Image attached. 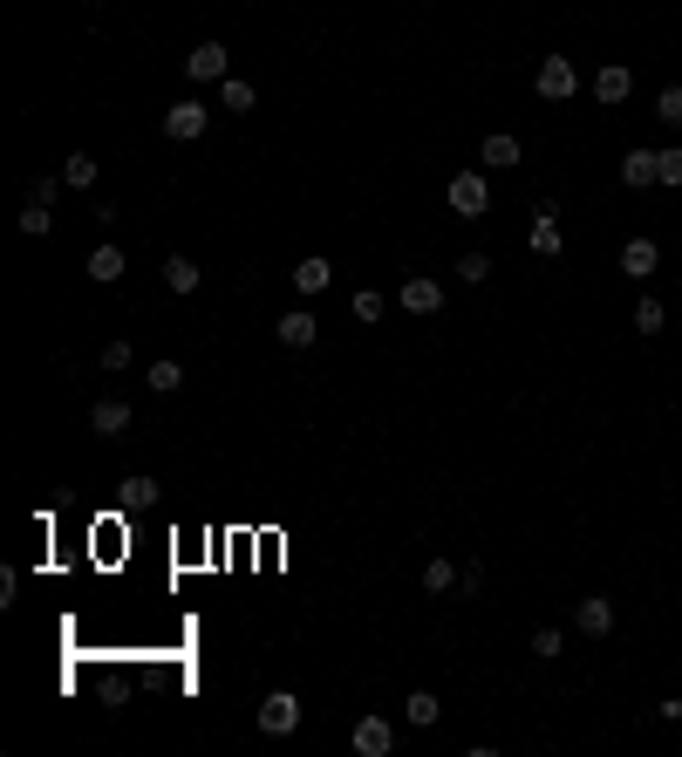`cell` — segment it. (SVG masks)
Returning <instances> with one entry per match:
<instances>
[{
    "label": "cell",
    "instance_id": "obj_22",
    "mask_svg": "<svg viewBox=\"0 0 682 757\" xmlns=\"http://www.w3.org/2000/svg\"><path fill=\"white\" fill-rule=\"evenodd\" d=\"M662 321H669V307L655 301V294H642V301H635V328H642V335H662Z\"/></svg>",
    "mask_w": 682,
    "mask_h": 757
},
{
    "label": "cell",
    "instance_id": "obj_7",
    "mask_svg": "<svg viewBox=\"0 0 682 757\" xmlns=\"http://www.w3.org/2000/svg\"><path fill=\"white\" fill-rule=\"evenodd\" d=\"M205 116H212V110H205V103H191V96H185V103H171V110H164V137L198 144V137H205Z\"/></svg>",
    "mask_w": 682,
    "mask_h": 757
},
{
    "label": "cell",
    "instance_id": "obj_11",
    "mask_svg": "<svg viewBox=\"0 0 682 757\" xmlns=\"http://www.w3.org/2000/svg\"><path fill=\"white\" fill-rule=\"evenodd\" d=\"M621 185H628V191L662 185V151H628V157H621Z\"/></svg>",
    "mask_w": 682,
    "mask_h": 757
},
{
    "label": "cell",
    "instance_id": "obj_10",
    "mask_svg": "<svg viewBox=\"0 0 682 757\" xmlns=\"http://www.w3.org/2000/svg\"><path fill=\"white\" fill-rule=\"evenodd\" d=\"M89 430H96V437H123V430H130V403H123V396H96V403H89Z\"/></svg>",
    "mask_w": 682,
    "mask_h": 757
},
{
    "label": "cell",
    "instance_id": "obj_23",
    "mask_svg": "<svg viewBox=\"0 0 682 757\" xmlns=\"http://www.w3.org/2000/svg\"><path fill=\"white\" fill-rule=\"evenodd\" d=\"M14 226L28 232V239H48V232H55V219H48V205H21V219H14Z\"/></svg>",
    "mask_w": 682,
    "mask_h": 757
},
{
    "label": "cell",
    "instance_id": "obj_26",
    "mask_svg": "<svg viewBox=\"0 0 682 757\" xmlns=\"http://www.w3.org/2000/svg\"><path fill=\"white\" fill-rule=\"evenodd\" d=\"M151 389H157V396L185 389V369H178V362H151Z\"/></svg>",
    "mask_w": 682,
    "mask_h": 757
},
{
    "label": "cell",
    "instance_id": "obj_16",
    "mask_svg": "<svg viewBox=\"0 0 682 757\" xmlns=\"http://www.w3.org/2000/svg\"><path fill=\"white\" fill-rule=\"evenodd\" d=\"M123 246H110V239H103V246H96V253H89V280H96V287H116V280H123Z\"/></svg>",
    "mask_w": 682,
    "mask_h": 757
},
{
    "label": "cell",
    "instance_id": "obj_15",
    "mask_svg": "<svg viewBox=\"0 0 682 757\" xmlns=\"http://www.w3.org/2000/svg\"><path fill=\"white\" fill-rule=\"evenodd\" d=\"M294 287H301L307 301H314V294H328V287H335V266L321 260V253H307V260L294 266Z\"/></svg>",
    "mask_w": 682,
    "mask_h": 757
},
{
    "label": "cell",
    "instance_id": "obj_24",
    "mask_svg": "<svg viewBox=\"0 0 682 757\" xmlns=\"http://www.w3.org/2000/svg\"><path fill=\"white\" fill-rule=\"evenodd\" d=\"M457 280H464V287H485V280H492V260H485V253H464V260H457Z\"/></svg>",
    "mask_w": 682,
    "mask_h": 757
},
{
    "label": "cell",
    "instance_id": "obj_18",
    "mask_svg": "<svg viewBox=\"0 0 682 757\" xmlns=\"http://www.w3.org/2000/svg\"><path fill=\"white\" fill-rule=\"evenodd\" d=\"M403 717L417 723V730H430V723L444 717V703H437V696H430V689H410V696H403Z\"/></svg>",
    "mask_w": 682,
    "mask_h": 757
},
{
    "label": "cell",
    "instance_id": "obj_4",
    "mask_svg": "<svg viewBox=\"0 0 682 757\" xmlns=\"http://www.w3.org/2000/svg\"><path fill=\"white\" fill-rule=\"evenodd\" d=\"M348 744H355V757H389V751H396V730H389V717L369 710V717L348 730Z\"/></svg>",
    "mask_w": 682,
    "mask_h": 757
},
{
    "label": "cell",
    "instance_id": "obj_32",
    "mask_svg": "<svg viewBox=\"0 0 682 757\" xmlns=\"http://www.w3.org/2000/svg\"><path fill=\"white\" fill-rule=\"evenodd\" d=\"M151 492H157L151 478H123V505H151Z\"/></svg>",
    "mask_w": 682,
    "mask_h": 757
},
{
    "label": "cell",
    "instance_id": "obj_29",
    "mask_svg": "<svg viewBox=\"0 0 682 757\" xmlns=\"http://www.w3.org/2000/svg\"><path fill=\"white\" fill-rule=\"evenodd\" d=\"M655 116H662V123H682V82H669V89L655 96Z\"/></svg>",
    "mask_w": 682,
    "mask_h": 757
},
{
    "label": "cell",
    "instance_id": "obj_6",
    "mask_svg": "<svg viewBox=\"0 0 682 757\" xmlns=\"http://www.w3.org/2000/svg\"><path fill=\"white\" fill-rule=\"evenodd\" d=\"M655 266H662V246H655L648 232H635V239H621V273H628L635 287H642V280L655 273Z\"/></svg>",
    "mask_w": 682,
    "mask_h": 757
},
{
    "label": "cell",
    "instance_id": "obj_2",
    "mask_svg": "<svg viewBox=\"0 0 682 757\" xmlns=\"http://www.w3.org/2000/svg\"><path fill=\"white\" fill-rule=\"evenodd\" d=\"M532 89H539L546 103H567L573 89H580V69H573L567 55H546V62H539V76H532Z\"/></svg>",
    "mask_w": 682,
    "mask_h": 757
},
{
    "label": "cell",
    "instance_id": "obj_27",
    "mask_svg": "<svg viewBox=\"0 0 682 757\" xmlns=\"http://www.w3.org/2000/svg\"><path fill=\"white\" fill-rule=\"evenodd\" d=\"M130 362H137V348H130V341H103V369H110V376H123Z\"/></svg>",
    "mask_w": 682,
    "mask_h": 757
},
{
    "label": "cell",
    "instance_id": "obj_12",
    "mask_svg": "<svg viewBox=\"0 0 682 757\" xmlns=\"http://www.w3.org/2000/svg\"><path fill=\"white\" fill-rule=\"evenodd\" d=\"M573 628H580V635H594V642H601L607 628H614V601H607V594H587V601L573 607Z\"/></svg>",
    "mask_w": 682,
    "mask_h": 757
},
{
    "label": "cell",
    "instance_id": "obj_33",
    "mask_svg": "<svg viewBox=\"0 0 682 757\" xmlns=\"http://www.w3.org/2000/svg\"><path fill=\"white\" fill-rule=\"evenodd\" d=\"M662 185H682V144L676 151H662Z\"/></svg>",
    "mask_w": 682,
    "mask_h": 757
},
{
    "label": "cell",
    "instance_id": "obj_5",
    "mask_svg": "<svg viewBox=\"0 0 682 757\" xmlns=\"http://www.w3.org/2000/svg\"><path fill=\"white\" fill-rule=\"evenodd\" d=\"M560 246H567V239H560V205L539 198V212H532V253H539V260H560Z\"/></svg>",
    "mask_w": 682,
    "mask_h": 757
},
{
    "label": "cell",
    "instance_id": "obj_9",
    "mask_svg": "<svg viewBox=\"0 0 682 757\" xmlns=\"http://www.w3.org/2000/svg\"><path fill=\"white\" fill-rule=\"evenodd\" d=\"M185 76L191 82H226V41H198L185 55Z\"/></svg>",
    "mask_w": 682,
    "mask_h": 757
},
{
    "label": "cell",
    "instance_id": "obj_25",
    "mask_svg": "<svg viewBox=\"0 0 682 757\" xmlns=\"http://www.w3.org/2000/svg\"><path fill=\"white\" fill-rule=\"evenodd\" d=\"M219 103H226V110H253V82L226 76V82H219Z\"/></svg>",
    "mask_w": 682,
    "mask_h": 757
},
{
    "label": "cell",
    "instance_id": "obj_14",
    "mask_svg": "<svg viewBox=\"0 0 682 757\" xmlns=\"http://www.w3.org/2000/svg\"><path fill=\"white\" fill-rule=\"evenodd\" d=\"M628 89H635V76H628L621 62L594 69V103H607V110H614V103H628Z\"/></svg>",
    "mask_w": 682,
    "mask_h": 757
},
{
    "label": "cell",
    "instance_id": "obj_30",
    "mask_svg": "<svg viewBox=\"0 0 682 757\" xmlns=\"http://www.w3.org/2000/svg\"><path fill=\"white\" fill-rule=\"evenodd\" d=\"M55 191H62V178L41 171V178H28V205H55Z\"/></svg>",
    "mask_w": 682,
    "mask_h": 757
},
{
    "label": "cell",
    "instance_id": "obj_3",
    "mask_svg": "<svg viewBox=\"0 0 682 757\" xmlns=\"http://www.w3.org/2000/svg\"><path fill=\"white\" fill-rule=\"evenodd\" d=\"M260 730H266V737H294V730H301V696L273 689V696L260 703Z\"/></svg>",
    "mask_w": 682,
    "mask_h": 757
},
{
    "label": "cell",
    "instance_id": "obj_20",
    "mask_svg": "<svg viewBox=\"0 0 682 757\" xmlns=\"http://www.w3.org/2000/svg\"><path fill=\"white\" fill-rule=\"evenodd\" d=\"M457 580H464V573H457L444 553H437V560H423V587H430V594H451Z\"/></svg>",
    "mask_w": 682,
    "mask_h": 757
},
{
    "label": "cell",
    "instance_id": "obj_13",
    "mask_svg": "<svg viewBox=\"0 0 682 757\" xmlns=\"http://www.w3.org/2000/svg\"><path fill=\"white\" fill-rule=\"evenodd\" d=\"M273 335L287 341V348H314V341H321V321H314L307 307H294V314H280V321H273Z\"/></svg>",
    "mask_w": 682,
    "mask_h": 757
},
{
    "label": "cell",
    "instance_id": "obj_28",
    "mask_svg": "<svg viewBox=\"0 0 682 757\" xmlns=\"http://www.w3.org/2000/svg\"><path fill=\"white\" fill-rule=\"evenodd\" d=\"M560 648H567V635H560V628H539V635H532V662H553Z\"/></svg>",
    "mask_w": 682,
    "mask_h": 757
},
{
    "label": "cell",
    "instance_id": "obj_17",
    "mask_svg": "<svg viewBox=\"0 0 682 757\" xmlns=\"http://www.w3.org/2000/svg\"><path fill=\"white\" fill-rule=\"evenodd\" d=\"M164 287H171V294H198V260H191V253H171V260H164Z\"/></svg>",
    "mask_w": 682,
    "mask_h": 757
},
{
    "label": "cell",
    "instance_id": "obj_8",
    "mask_svg": "<svg viewBox=\"0 0 682 757\" xmlns=\"http://www.w3.org/2000/svg\"><path fill=\"white\" fill-rule=\"evenodd\" d=\"M396 301L410 307V314H437V307H444V287H437V280H430V273H410V280H403V287H396Z\"/></svg>",
    "mask_w": 682,
    "mask_h": 757
},
{
    "label": "cell",
    "instance_id": "obj_1",
    "mask_svg": "<svg viewBox=\"0 0 682 757\" xmlns=\"http://www.w3.org/2000/svg\"><path fill=\"white\" fill-rule=\"evenodd\" d=\"M444 198H451L457 219H485V212H492V178H485V171H457Z\"/></svg>",
    "mask_w": 682,
    "mask_h": 757
},
{
    "label": "cell",
    "instance_id": "obj_31",
    "mask_svg": "<svg viewBox=\"0 0 682 757\" xmlns=\"http://www.w3.org/2000/svg\"><path fill=\"white\" fill-rule=\"evenodd\" d=\"M348 307H355V321H382V294H376V287H362Z\"/></svg>",
    "mask_w": 682,
    "mask_h": 757
},
{
    "label": "cell",
    "instance_id": "obj_21",
    "mask_svg": "<svg viewBox=\"0 0 682 757\" xmlns=\"http://www.w3.org/2000/svg\"><path fill=\"white\" fill-rule=\"evenodd\" d=\"M62 185H69V191H89V185H96V157L76 151L69 164H62Z\"/></svg>",
    "mask_w": 682,
    "mask_h": 757
},
{
    "label": "cell",
    "instance_id": "obj_19",
    "mask_svg": "<svg viewBox=\"0 0 682 757\" xmlns=\"http://www.w3.org/2000/svg\"><path fill=\"white\" fill-rule=\"evenodd\" d=\"M512 164H519V137H505V130L485 137V171H512Z\"/></svg>",
    "mask_w": 682,
    "mask_h": 757
}]
</instances>
